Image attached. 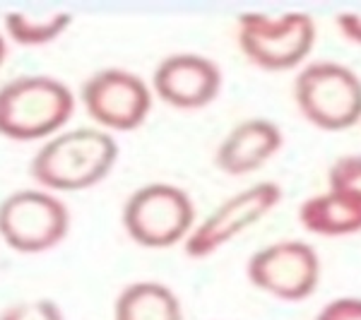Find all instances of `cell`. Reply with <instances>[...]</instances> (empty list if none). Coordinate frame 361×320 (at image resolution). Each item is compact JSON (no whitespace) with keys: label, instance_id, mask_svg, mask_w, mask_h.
<instances>
[{"label":"cell","instance_id":"obj_6","mask_svg":"<svg viewBox=\"0 0 361 320\" xmlns=\"http://www.w3.org/2000/svg\"><path fill=\"white\" fill-rule=\"evenodd\" d=\"M68 207L42 190H17L0 202V236L17 253H44L66 238Z\"/></svg>","mask_w":361,"mask_h":320},{"label":"cell","instance_id":"obj_9","mask_svg":"<svg viewBox=\"0 0 361 320\" xmlns=\"http://www.w3.org/2000/svg\"><path fill=\"white\" fill-rule=\"evenodd\" d=\"M80 97L94 123L121 133L142 125L152 109V92L147 82L121 68L99 70L87 78Z\"/></svg>","mask_w":361,"mask_h":320},{"label":"cell","instance_id":"obj_10","mask_svg":"<svg viewBox=\"0 0 361 320\" xmlns=\"http://www.w3.org/2000/svg\"><path fill=\"white\" fill-rule=\"evenodd\" d=\"M152 90L169 106L193 111L212 104L222 92V70L200 54H173L154 68Z\"/></svg>","mask_w":361,"mask_h":320},{"label":"cell","instance_id":"obj_8","mask_svg":"<svg viewBox=\"0 0 361 320\" xmlns=\"http://www.w3.org/2000/svg\"><path fill=\"white\" fill-rule=\"evenodd\" d=\"M282 200V188L275 181H260L248 185L246 190L231 195L214 209L207 219L190 231L185 238V255L207 258L219 248L248 231L250 226L263 222Z\"/></svg>","mask_w":361,"mask_h":320},{"label":"cell","instance_id":"obj_4","mask_svg":"<svg viewBox=\"0 0 361 320\" xmlns=\"http://www.w3.org/2000/svg\"><path fill=\"white\" fill-rule=\"evenodd\" d=\"M294 101L320 130H349L361 121V78L335 61L308 63L294 80Z\"/></svg>","mask_w":361,"mask_h":320},{"label":"cell","instance_id":"obj_13","mask_svg":"<svg viewBox=\"0 0 361 320\" xmlns=\"http://www.w3.org/2000/svg\"><path fill=\"white\" fill-rule=\"evenodd\" d=\"M114 320H183L178 296L161 282L128 284L114 306Z\"/></svg>","mask_w":361,"mask_h":320},{"label":"cell","instance_id":"obj_1","mask_svg":"<svg viewBox=\"0 0 361 320\" xmlns=\"http://www.w3.org/2000/svg\"><path fill=\"white\" fill-rule=\"evenodd\" d=\"M118 159V142L99 128L58 133L34 154V181L51 190H85L111 173Z\"/></svg>","mask_w":361,"mask_h":320},{"label":"cell","instance_id":"obj_16","mask_svg":"<svg viewBox=\"0 0 361 320\" xmlns=\"http://www.w3.org/2000/svg\"><path fill=\"white\" fill-rule=\"evenodd\" d=\"M0 320H63V313L54 301L37 299V301H25V304L10 306L0 316Z\"/></svg>","mask_w":361,"mask_h":320},{"label":"cell","instance_id":"obj_7","mask_svg":"<svg viewBox=\"0 0 361 320\" xmlns=\"http://www.w3.org/2000/svg\"><path fill=\"white\" fill-rule=\"evenodd\" d=\"M246 275L263 294L279 301H304L320 282V258L304 241H277L250 255Z\"/></svg>","mask_w":361,"mask_h":320},{"label":"cell","instance_id":"obj_11","mask_svg":"<svg viewBox=\"0 0 361 320\" xmlns=\"http://www.w3.org/2000/svg\"><path fill=\"white\" fill-rule=\"evenodd\" d=\"M284 137L282 130L267 118H248L226 133L214 152V164L226 176H246L272 159Z\"/></svg>","mask_w":361,"mask_h":320},{"label":"cell","instance_id":"obj_18","mask_svg":"<svg viewBox=\"0 0 361 320\" xmlns=\"http://www.w3.org/2000/svg\"><path fill=\"white\" fill-rule=\"evenodd\" d=\"M335 25L347 42L361 46V13H340L335 17Z\"/></svg>","mask_w":361,"mask_h":320},{"label":"cell","instance_id":"obj_12","mask_svg":"<svg viewBox=\"0 0 361 320\" xmlns=\"http://www.w3.org/2000/svg\"><path fill=\"white\" fill-rule=\"evenodd\" d=\"M299 224L316 236H352L361 231V207L349 197L328 190L308 197L299 207Z\"/></svg>","mask_w":361,"mask_h":320},{"label":"cell","instance_id":"obj_17","mask_svg":"<svg viewBox=\"0 0 361 320\" xmlns=\"http://www.w3.org/2000/svg\"><path fill=\"white\" fill-rule=\"evenodd\" d=\"M313 320H361V299L359 296H340L325 304Z\"/></svg>","mask_w":361,"mask_h":320},{"label":"cell","instance_id":"obj_14","mask_svg":"<svg viewBox=\"0 0 361 320\" xmlns=\"http://www.w3.org/2000/svg\"><path fill=\"white\" fill-rule=\"evenodd\" d=\"M73 15L70 13H44V15H32L25 10H13L5 13L3 25L8 37L15 44L22 46H42L49 42H56L63 32L70 27Z\"/></svg>","mask_w":361,"mask_h":320},{"label":"cell","instance_id":"obj_3","mask_svg":"<svg viewBox=\"0 0 361 320\" xmlns=\"http://www.w3.org/2000/svg\"><path fill=\"white\" fill-rule=\"evenodd\" d=\"M236 44L243 58L267 73L294 70L316 46V22L306 13H246L236 20Z\"/></svg>","mask_w":361,"mask_h":320},{"label":"cell","instance_id":"obj_15","mask_svg":"<svg viewBox=\"0 0 361 320\" xmlns=\"http://www.w3.org/2000/svg\"><path fill=\"white\" fill-rule=\"evenodd\" d=\"M328 185L361 207V154L340 156L328 171Z\"/></svg>","mask_w":361,"mask_h":320},{"label":"cell","instance_id":"obj_19","mask_svg":"<svg viewBox=\"0 0 361 320\" xmlns=\"http://www.w3.org/2000/svg\"><path fill=\"white\" fill-rule=\"evenodd\" d=\"M3 58H5V42H3V37H0V66H3Z\"/></svg>","mask_w":361,"mask_h":320},{"label":"cell","instance_id":"obj_5","mask_svg":"<svg viewBox=\"0 0 361 320\" xmlns=\"http://www.w3.org/2000/svg\"><path fill=\"white\" fill-rule=\"evenodd\" d=\"M121 219L137 246L171 248L195 229V205L178 185L147 183L128 195Z\"/></svg>","mask_w":361,"mask_h":320},{"label":"cell","instance_id":"obj_2","mask_svg":"<svg viewBox=\"0 0 361 320\" xmlns=\"http://www.w3.org/2000/svg\"><path fill=\"white\" fill-rule=\"evenodd\" d=\"M73 111V92L49 75H20L0 87V135L10 140L56 135Z\"/></svg>","mask_w":361,"mask_h":320}]
</instances>
